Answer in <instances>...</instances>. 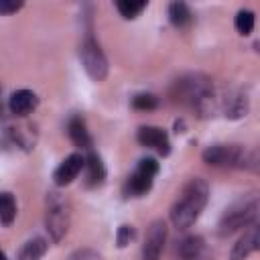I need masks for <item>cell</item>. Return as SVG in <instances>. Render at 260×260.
Segmentation results:
<instances>
[{"mask_svg": "<svg viewBox=\"0 0 260 260\" xmlns=\"http://www.w3.org/2000/svg\"><path fill=\"white\" fill-rule=\"evenodd\" d=\"M67 132H69V138L77 144V146H83L87 148L91 144L89 140V134H87V128H85V122L79 118V116H73L69 120V126H67Z\"/></svg>", "mask_w": 260, "mask_h": 260, "instance_id": "cell-13", "label": "cell"}, {"mask_svg": "<svg viewBox=\"0 0 260 260\" xmlns=\"http://www.w3.org/2000/svg\"><path fill=\"white\" fill-rule=\"evenodd\" d=\"M256 250H258V225L250 223L248 232L238 240V244L234 246L230 256H232V260H244Z\"/></svg>", "mask_w": 260, "mask_h": 260, "instance_id": "cell-10", "label": "cell"}, {"mask_svg": "<svg viewBox=\"0 0 260 260\" xmlns=\"http://www.w3.org/2000/svg\"><path fill=\"white\" fill-rule=\"evenodd\" d=\"M132 106H134L136 110H142V112L154 110V108H156V98L150 95V93H140V95H136V98L132 100Z\"/></svg>", "mask_w": 260, "mask_h": 260, "instance_id": "cell-20", "label": "cell"}, {"mask_svg": "<svg viewBox=\"0 0 260 260\" xmlns=\"http://www.w3.org/2000/svg\"><path fill=\"white\" fill-rule=\"evenodd\" d=\"M169 18H171V22L175 26L183 28V26H187L191 22L193 14H191V10H189V6L185 2H173L169 6Z\"/></svg>", "mask_w": 260, "mask_h": 260, "instance_id": "cell-16", "label": "cell"}, {"mask_svg": "<svg viewBox=\"0 0 260 260\" xmlns=\"http://www.w3.org/2000/svg\"><path fill=\"white\" fill-rule=\"evenodd\" d=\"M156 173H158V162L154 158H142L138 162L136 171L126 181V193L132 195V197L144 195L152 187V181H154Z\"/></svg>", "mask_w": 260, "mask_h": 260, "instance_id": "cell-2", "label": "cell"}, {"mask_svg": "<svg viewBox=\"0 0 260 260\" xmlns=\"http://www.w3.org/2000/svg\"><path fill=\"white\" fill-rule=\"evenodd\" d=\"M244 158V152L240 146H225V144H215L209 146L203 152V160L213 167H223V165H240Z\"/></svg>", "mask_w": 260, "mask_h": 260, "instance_id": "cell-7", "label": "cell"}, {"mask_svg": "<svg viewBox=\"0 0 260 260\" xmlns=\"http://www.w3.org/2000/svg\"><path fill=\"white\" fill-rule=\"evenodd\" d=\"M179 254L183 260H205L207 258V248L203 238L199 236H189L181 242L179 246Z\"/></svg>", "mask_w": 260, "mask_h": 260, "instance_id": "cell-12", "label": "cell"}, {"mask_svg": "<svg viewBox=\"0 0 260 260\" xmlns=\"http://www.w3.org/2000/svg\"><path fill=\"white\" fill-rule=\"evenodd\" d=\"M37 95L30 91V89H18V91H14L12 95H10V100H8V108H10V112L12 114H16V116H26L28 112H32L35 108H37Z\"/></svg>", "mask_w": 260, "mask_h": 260, "instance_id": "cell-11", "label": "cell"}, {"mask_svg": "<svg viewBox=\"0 0 260 260\" xmlns=\"http://www.w3.org/2000/svg\"><path fill=\"white\" fill-rule=\"evenodd\" d=\"M0 260H6V254H4L2 250H0Z\"/></svg>", "mask_w": 260, "mask_h": 260, "instance_id": "cell-23", "label": "cell"}, {"mask_svg": "<svg viewBox=\"0 0 260 260\" xmlns=\"http://www.w3.org/2000/svg\"><path fill=\"white\" fill-rule=\"evenodd\" d=\"M69 225V207L67 201L59 193H51L49 197V211H47V228L55 240H61Z\"/></svg>", "mask_w": 260, "mask_h": 260, "instance_id": "cell-5", "label": "cell"}, {"mask_svg": "<svg viewBox=\"0 0 260 260\" xmlns=\"http://www.w3.org/2000/svg\"><path fill=\"white\" fill-rule=\"evenodd\" d=\"M22 6V2H10V0H0V14H12Z\"/></svg>", "mask_w": 260, "mask_h": 260, "instance_id": "cell-21", "label": "cell"}, {"mask_svg": "<svg viewBox=\"0 0 260 260\" xmlns=\"http://www.w3.org/2000/svg\"><path fill=\"white\" fill-rule=\"evenodd\" d=\"M85 165H87V179H89V183L91 185H100L104 181V177H106V169H104L102 158L93 150H89V154L85 158Z\"/></svg>", "mask_w": 260, "mask_h": 260, "instance_id": "cell-14", "label": "cell"}, {"mask_svg": "<svg viewBox=\"0 0 260 260\" xmlns=\"http://www.w3.org/2000/svg\"><path fill=\"white\" fill-rule=\"evenodd\" d=\"M116 8L120 10V14L124 18H136L144 8H146V2H132V0H120L116 2Z\"/></svg>", "mask_w": 260, "mask_h": 260, "instance_id": "cell-18", "label": "cell"}, {"mask_svg": "<svg viewBox=\"0 0 260 260\" xmlns=\"http://www.w3.org/2000/svg\"><path fill=\"white\" fill-rule=\"evenodd\" d=\"M45 252H47V242L43 238H35V240H28L22 246L16 260H39Z\"/></svg>", "mask_w": 260, "mask_h": 260, "instance_id": "cell-15", "label": "cell"}, {"mask_svg": "<svg viewBox=\"0 0 260 260\" xmlns=\"http://www.w3.org/2000/svg\"><path fill=\"white\" fill-rule=\"evenodd\" d=\"M85 167V158H83V154H79V152H73V154H69L57 169H55V175H53V179H55V183L59 185V187H63V185H69L79 173H81V169Z\"/></svg>", "mask_w": 260, "mask_h": 260, "instance_id": "cell-8", "label": "cell"}, {"mask_svg": "<svg viewBox=\"0 0 260 260\" xmlns=\"http://www.w3.org/2000/svg\"><path fill=\"white\" fill-rule=\"evenodd\" d=\"M79 55H81L83 67H85V71L89 73V77H91V79L102 81V79L108 75V61H106V57H104V53H102L100 45H98L91 37H89V39H85V43L81 45Z\"/></svg>", "mask_w": 260, "mask_h": 260, "instance_id": "cell-4", "label": "cell"}, {"mask_svg": "<svg viewBox=\"0 0 260 260\" xmlns=\"http://www.w3.org/2000/svg\"><path fill=\"white\" fill-rule=\"evenodd\" d=\"M165 240H167L165 221H160V219L152 221L150 228H148L144 246H142V260H158V256L162 252V246H165Z\"/></svg>", "mask_w": 260, "mask_h": 260, "instance_id": "cell-6", "label": "cell"}, {"mask_svg": "<svg viewBox=\"0 0 260 260\" xmlns=\"http://www.w3.org/2000/svg\"><path fill=\"white\" fill-rule=\"evenodd\" d=\"M256 209H258L256 199L232 207L230 211H225V215L219 221V234L221 236H228V234H232V232H236V230L252 223L254 217H256Z\"/></svg>", "mask_w": 260, "mask_h": 260, "instance_id": "cell-3", "label": "cell"}, {"mask_svg": "<svg viewBox=\"0 0 260 260\" xmlns=\"http://www.w3.org/2000/svg\"><path fill=\"white\" fill-rule=\"evenodd\" d=\"M16 217V201L10 193H0V223L10 225Z\"/></svg>", "mask_w": 260, "mask_h": 260, "instance_id": "cell-17", "label": "cell"}, {"mask_svg": "<svg viewBox=\"0 0 260 260\" xmlns=\"http://www.w3.org/2000/svg\"><path fill=\"white\" fill-rule=\"evenodd\" d=\"M207 195H209L207 183L199 177H193L183 187L179 199L171 207V221L175 223V228L187 230L189 225H193L207 203Z\"/></svg>", "mask_w": 260, "mask_h": 260, "instance_id": "cell-1", "label": "cell"}, {"mask_svg": "<svg viewBox=\"0 0 260 260\" xmlns=\"http://www.w3.org/2000/svg\"><path fill=\"white\" fill-rule=\"evenodd\" d=\"M130 238H132V228L130 225H122L120 232H118V246L124 248L130 242Z\"/></svg>", "mask_w": 260, "mask_h": 260, "instance_id": "cell-22", "label": "cell"}, {"mask_svg": "<svg viewBox=\"0 0 260 260\" xmlns=\"http://www.w3.org/2000/svg\"><path fill=\"white\" fill-rule=\"evenodd\" d=\"M136 138H138V142L142 144V146H148V148H154V150H158L160 154H169V136H167V132L162 130V128H158V126H142L140 130H138V134H136Z\"/></svg>", "mask_w": 260, "mask_h": 260, "instance_id": "cell-9", "label": "cell"}, {"mask_svg": "<svg viewBox=\"0 0 260 260\" xmlns=\"http://www.w3.org/2000/svg\"><path fill=\"white\" fill-rule=\"evenodd\" d=\"M236 30L240 35H250L254 30V12L250 10H240L236 14Z\"/></svg>", "mask_w": 260, "mask_h": 260, "instance_id": "cell-19", "label": "cell"}]
</instances>
